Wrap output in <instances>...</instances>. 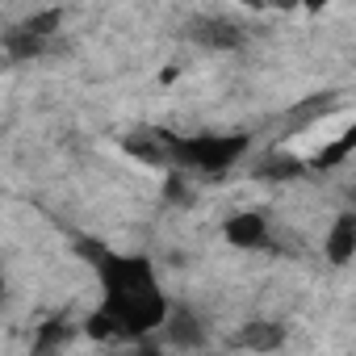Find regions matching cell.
<instances>
[{
    "mask_svg": "<svg viewBox=\"0 0 356 356\" xmlns=\"http://www.w3.org/2000/svg\"><path fill=\"white\" fill-rule=\"evenodd\" d=\"M84 260L97 268L101 281V310L88 318V335L109 343H143L151 331H163L172 306L159 289L155 264L147 256H122L105 243H80Z\"/></svg>",
    "mask_w": 356,
    "mask_h": 356,
    "instance_id": "cell-1",
    "label": "cell"
},
{
    "mask_svg": "<svg viewBox=\"0 0 356 356\" xmlns=\"http://www.w3.org/2000/svg\"><path fill=\"white\" fill-rule=\"evenodd\" d=\"M168 163L185 168V172H202V176H222L227 168H235L239 159H248L252 151V134H159Z\"/></svg>",
    "mask_w": 356,
    "mask_h": 356,
    "instance_id": "cell-2",
    "label": "cell"
},
{
    "mask_svg": "<svg viewBox=\"0 0 356 356\" xmlns=\"http://www.w3.org/2000/svg\"><path fill=\"white\" fill-rule=\"evenodd\" d=\"M222 239L239 252H264V248H273V218L260 210H235L222 222Z\"/></svg>",
    "mask_w": 356,
    "mask_h": 356,
    "instance_id": "cell-3",
    "label": "cell"
},
{
    "mask_svg": "<svg viewBox=\"0 0 356 356\" xmlns=\"http://www.w3.org/2000/svg\"><path fill=\"white\" fill-rule=\"evenodd\" d=\"M189 38L202 47V51H214V55H231L248 42V30L243 22H231V17H197L189 26Z\"/></svg>",
    "mask_w": 356,
    "mask_h": 356,
    "instance_id": "cell-4",
    "label": "cell"
},
{
    "mask_svg": "<svg viewBox=\"0 0 356 356\" xmlns=\"http://www.w3.org/2000/svg\"><path fill=\"white\" fill-rule=\"evenodd\" d=\"M310 172V159L298 155V151H268L256 159L252 176L256 181H268V185H289V181H302V176Z\"/></svg>",
    "mask_w": 356,
    "mask_h": 356,
    "instance_id": "cell-5",
    "label": "cell"
},
{
    "mask_svg": "<svg viewBox=\"0 0 356 356\" xmlns=\"http://www.w3.org/2000/svg\"><path fill=\"white\" fill-rule=\"evenodd\" d=\"M323 256H327V264H335V268L352 264V256H356V210H343V214L331 218L327 239H323Z\"/></svg>",
    "mask_w": 356,
    "mask_h": 356,
    "instance_id": "cell-6",
    "label": "cell"
},
{
    "mask_svg": "<svg viewBox=\"0 0 356 356\" xmlns=\"http://www.w3.org/2000/svg\"><path fill=\"white\" fill-rule=\"evenodd\" d=\"M352 155H356V122H348L343 130H335V134H331L314 155H306V159H310L314 172H331V168H339V163L352 159Z\"/></svg>",
    "mask_w": 356,
    "mask_h": 356,
    "instance_id": "cell-7",
    "label": "cell"
},
{
    "mask_svg": "<svg viewBox=\"0 0 356 356\" xmlns=\"http://www.w3.org/2000/svg\"><path fill=\"white\" fill-rule=\"evenodd\" d=\"M5 51H9V59H13V63H22V59H38V55L47 51V38L30 34V30L17 22V26H9V30H5Z\"/></svg>",
    "mask_w": 356,
    "mask_h": 356,
    "instance_id": "cell-8",
    "label": "cell"
},
{
    "mask_svg": "<svg viewBox=\"0 0 356 356\" xmlns=\"http://www.w3.org/2000/svg\"><path fill=\"white\" fill-rule=\"evenodd\" d=\"M163 331H168V343L172 348H197L202 343V323H193L185 310H172L168 323H163Z\"/></svg>",
    "mask_w": 356,
    "mask_h": 356,
    "instance_id": "cell-9",
    "label": "cell"
},
{
    "mask_svg": "<svg viewBox=\"0 0 356 356\" xmlns=\"http://www.w3.org/2000/svg\"><path fill=\"white\" fill-rule=\"evenodd\" d=\"M59 17H63L59 9H42V13H30V17H22V26H26L30 34H38V38H47V42H51V38L59 34Z\"/></svg>",
    "mask_w": 356,
    "mask_h": 356,
    "instance_id": "cell-10",
    "label": "cell"
},
{
    "mask_svg": "<svg viewBox=\"0 0 356 356\" xmlns=\"http://www.w3.org/2000/svg\"><path fill=\"white\" fill-rule=\"evenodd\" d=\"M281 339H285V331L281 327H268V323H256L248 335H239L235 343H243V348H281Z\"/></svg>",
    "mask_w": 356,
    "mask_h": 356,
    "instance_id": "cell-11",
    "label": "cell"
},
{
    "mask_svg": "<svg viewBox=\"0 0 356 356\" xmlns=\"http://www.w3.org/2000/svg\"><path fill=\"white\" fill-rule=\"evenodd\" d=\"M289 5H298L302 13H323V9L331 5V0H289Z\"/></svg>",
    "mask_w": 356,
    "mask_h": 356,
    "instance_id": "cell-12",
    "label": "cell"
}]
</instances>
